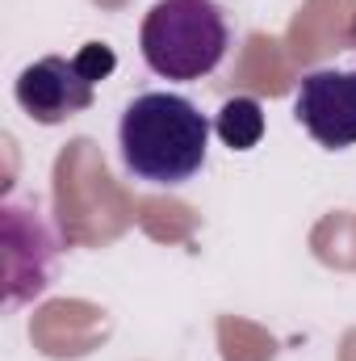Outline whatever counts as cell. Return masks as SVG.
<instances>
[{
    "label": "cell",
    "mask_w": 356,
    "mask_h": 361,
    "mask_svg": "<svg viewBox=\"0 0 356 361\" xmlns=\"http://www.w3.org/2000/svg\"><path fill=\"white\" fill-rule=\"evenodd\" d=\"M126 173L155 189H177L205 169L210 118L180 92H139L117 118Z\"/></svg>",
    "instance_id": "obj_1"
},
{
    "label": "cell",
    "mask_w": 356,
    "mask_h": 361,
    "mask_svg": "<svg viewBox=\"0 0 356 361\" xmlns=\"http://www.w3.org/2000/svg\"><path fill=\"white\" fill-rule=\"evenodd\" d=\"M235 42L231 17L214 0H155L139 25L143 63L164 80H205Z\"/></svg>",
    "instance_id": "obj_2"
},
{
    "label": "cell",
    "mask_w": 356,
    "mask_h": 361,
    "mask_svg": "<svg viewBox=\"0 0 356 361\" xmlns=\"http://www.w3.org/2000/svg\"><path fill=\"white\" fill-rule=\"evenodd\" d=\"M117 68V55L105 42L80 47L72 59L68 55H42L30 68H21L13 97L25 109V118H34L38 126H59L76 114H84L96 101V85Z\"/></svg>",
    "instance_id": "obj_3"
},
{
    "label": "cell",
    "mask_w": 356,
    "mask_h": 361,
    "mask_svg": "<svg viewBox=\"0 0 356 361\" xmlns=\"http://www.w3.org/2000/svg\"><path fill=\"white\" fill-rule=\"evenodd\" d=\"M59 240L38 210L4 202V307L38 298L55 277Z\"/></svg>",
    "instance_id": "obj_4"
},
{
    "label": "cell",
    "mask_w": 356,
    "mask_h": 361,
    "mask_svg": "<svg viewBox=\"0 0 356 361\" xmlns=\"http://www.w3.org/2000/svg\"><path fill=\"white\" fill-rule=\"evenodd\" d=\"M293 118L302 130L331 152H344L356 143V72L319 68L306 72L293 92Z\"/></svg>",
    "instance_id": "obj_5"
},
{
    "label": "cell",
    "mask_w": 356,
    "mask_h": 361,
    "mask_svg": "<svg viewBox=\"0 0 356 361\" xmlns=\"http://www.w3.org/2000/svg\"><path fill=\"white\" fill-rule=\"evenodd\" d=\"M214 130H218L222 143L235 147V152L256 147V143L265 139L260 101H252V97H231V101H222V109H218V118H214Z\"/></svg>",
    "instance_id": "obj_6"
}]
</instances>
